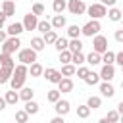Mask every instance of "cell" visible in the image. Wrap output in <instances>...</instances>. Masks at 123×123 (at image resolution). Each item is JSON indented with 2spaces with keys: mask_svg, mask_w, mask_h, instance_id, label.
<instances>
[{
  "mask_svg": "<svg viewBox=\"0 0 123 123\" xmlns=\"http://www.w3.org/2000/svg\"><path fill=\"white\" fill-rule=\"evenodd\" d=\"M27 75H29V67H27V65H23V63L15 65V69H13V73H12V79H10L12 90H19V88H23Z\"/></svg>",
  "mask_w": 123,
  "mask_h": 123,
  "instance_id": "1",
  "label": "cell"
},
{
  "mask_svg": "<svg viewBox=\"0 0 123 123\" xmlns=\"http://www.w3.org/2000/svg\"><path fill=\"white\" fill-rule=\"evenodd\" d=\"M100 29H102L100 21H98V19H90L88 23H85V25L81 27V35H85V37H96V35L100 33Z\"/></svg>",
  "mask_w": 123,
  "mask_h": 123,
  "instance_id": "2",
  "label": "cell"
},
{
  "mask_svg": "<svg viewBox=\"0 0 123 123\" xmlns=\"http://www.w3.org/2000/svg\"><path fill=\"white\" fill-rule=\"evenodd\" d=\"M17 60L23 63V65H31L37 62V52L33 48H21L19 54H17Z\"/></svg>",
  "mask_w": 123,
  "mask_h": 123,
  "instance_id": "3",
  "label": "cell"
},
{
  "mask_svg": "<svg viewBox=\"0 0 123 123\" xmlns=\"http://www.w3.org/2000/svg\"><path fill=\"white\" fill-rule=\"evenodd\" d=\"M92 52H96L100 56L104 52H108V38L104 35H96L94 37V40H92Z\"/></svg>",
  "mask_w": 123,
  "mask_h": 123,
  "instance_id": "4",
  "label": "cell"
},
{
  "mask_svg": "<svg viewBox=\"0 0 123 123\" xmlns=\"http://www.w3.org/2000/svg\"><path fill=\"white\" fill-rule=\"evenodd\" d=\"M19 46H21V40H19V37H10L4 44H2V52L4 54H13L15 50H19Z\"/></svg>",
  "mask_w": 123,
  "mask_h": 123,
  "instance_id": "5",
  "label": "cell"
},
{
  "mask_svg": "<svg viewBox=\"0 0 123 123\" xmlns=\"http://www.w3.org/2000/svg\"><path fill=\"white\" fill-rule=\"evenodd\" d=\"M86 13H88L92 19H100V17H104V15L108 13V10H106V6H102V4L98 2V4H90V6L86 8Z\"/></svg>",
  "mask_w": 123,
  "mask_h": 123,
  "instance_id": "6",
  "label": "cell"
},
{
  "mask_svg": "<svg viewBox=\"0 0 123 123\" xmlns=\"http://www.w3.org/2000/svg\"><path fill=\"white\" fill-rule=\"evenodd\" d=\"M67 10L73 13V15H83L86 12V6L83 0H69L67 2Z\"/></svg>",
  "mask_w": 123,
  "mask_h": 123,
  "instance_id": "7",
  "label": "cell"
},
{
  "mask_svg": "<svg viewBox=\"0 0 123 123\" xmlns=\"http://www.w3.org/2000/svg\"><path fill=\"white\" fill-rule=\"evenodd\" d=\"M42 75L46 77V81H48V83H56V85H58V83L63 79V77H62V73H60L58 69H54V67H46Z\"/></svg>",
  "mask_w": 123,
  "mask_h": 123,
  "instance_id": "8",
  "label": "cell"
},
{
  "mask_svg": "<svg viewBox=\"0 0 123 123\" xmlns=\"http://www.w3.org/2000/svg\"><path fill=\"white\" fill-rule=\"evenodd\" d=\"M37 25H38V17H37L35 13H27V15L23 17V29H25V31H35Z\"/></svg>",
  "mask_w": 123,
  "mask_h": 123,
  "instance_id": "9",
  "label": "cell"
},
{
  "mask_svg": "<svg viewBox=\"0 0 123 123\" xmlns=\"http://www.w3.org/2000/svg\"><path fill=\"white\" fill-rule=\"evenodd\" d=\"M54 110H56V113H58V115H62V117H63V115H67V113H69L71 104H69L67 100H62V98H60V100L54 104Z\"/></svg>",
  "mask_w": 123,
  "mask_h": 123,
  "instance_id": "10",
  "label": "cell"
},
{
  "mask_svg": "<svg viewBox=\"0 0 123 123\" xmlns=\"http://www.w3.org/2000/svg\"><path fill=\"white\" fill-rule=\"evenodd\" d=\"M98 75H100V79H102L104 83H110V81L113 79V75H115V67H113V65H104Z\"/></svg>",
  "mask_w": 123,
  "mask_h": 123,
  "instance_id": "11",
  "label": "cell"
},
{
  "mask_svg": "<svg viewBox=\"0 0 123 123\" xmlns=\"http://www.w3.org/2000/svg\"><path fill=\"white\" fill-rule=\"evenodd\" d=\"M23 31H25V29H23V23H17V21H15V23H10L8 29H6V33H8L10 37H19Z\"/></svg>",
  "mask_w": 123,
  "mask_h": 123,
  "instance_id": "12",
  "label": "cell"
},
{
  "mask_svg": "<svg viewBox=\"0 0 123 123\" xmlns=\"http://www.w3.org/2000/svg\"><path fill=\"white\" fill-rule=\"evenodd\" d=\"M0 65H2L4 69H12V71L15 69V62L12 60V56H10V54H4V52L0 54Z\"/></svg>",
  "mask_w": 123,
  "mask_h": 123,
  "instance_id": "13",
  "label": "cell"
},
{
  "mask_svg": "<svg viewBox=\"0 0 123 123\" xmlns=\"http://www.w3.org/2000/svg\"><path fill=\"white\" fill-rule=\"evenodd\" d=\"M58 90L60 92H71L73 90V81L69 77H63L60 83H58Z\"/></svg>",
  "mask_w": 123,
  "mask_h": 123,
  "instance_id": "14",
  "label": "cell"
},
{
  "mask_svg": "<svg viewBox=\"0 0 123 123\" xmlns=\"http://www.w3.org/2000/svg\"><path fill=\"white\" fill-rule=\"evenodd\" d=\"M100 92H102V96L111 98V96L115 94V88H113V85H111V83H102V85H100Z\"/></svg>",
  "mask_w": 123,
  "mask_h": 123,
  "instance_id": "15",
  "label": "cell"
},
{
  "mask_svg": "<svg viewBox=\"0 0 123 123\" xmlns=\"http://www.w3.org/2000/svg\"><path fill=\"white\" fill-rule=\"evenodd\" d=\"M2 12H4L6 17L13 15V13H15V4H13L12 0H4V4H2Z\"/></svg>",
  "mask_w": 123,
  "mask_h": 123,
  "instance_id": "16",
  "label": "cell"
},
{
  "mask_svg": "<svg viewBox=\"0 0 123 123\" xmlns=\"http://www.w3.org/2000/svg\"><path fill=\"white\" fill-rule=\"evenodd\" d=\"M44 40H42V37H33L31 38V48L35 50V52H40V50H44Z\"/></svg>",
  "mask_w": 123,
  "mask_h": 123,
  "instance_id": "17",
  "label": "cell"
},
{
  "mask_svg": "<svg viewBox=\"0 0 123 123\" xmlns=\"http://www.w3.org/2000/svg\"><path fill=\"white\" fill-rule=\"evenodd\" d=\"M67 50H69L71 54L81 52V50H83V42H81L79 38H71V40H69V44H67Z\"/></svg>",
  "mask_w": 123,
  "mask_h": 123,
  "instance_id": "18",
  "label": "cell"
},
{
  "mask_svg": "<svg viewBox=\"0 0 123 123\" xmlns=\"http://www.w3.org/2000/svg\"><path fill=\"white\" fill-rule=\"evenodd\" d=\"M4 100H6V104L15 106V104L19 102V92H15V90H8V92H6V96H4Z\"/></svg>",
  "mask_w": 123,
  "mask_h": 123,
  "instance_id": "19",
  "label": "cell"
},
{
  "mask_svg": "<svg viewBox=\"0 0 123 123\" xmlns=\"http://www.w3.org/2000/svg\"><path fill=\"white\" fill-rule=\"evenodd\" d=\"M65 8H67V2L65 0H54V4H52V10H54L56 15H62Z\"/></svg>",
  "mask_w": 123,
  "mask_h": 123,
  "instance_id": "20",
  "label": "cell"
},
{
  "mask_svg": "<svg viewBox=\"0 0 123 123\" xmlns=\"http://www.w3.org/2000/svg\"><path fill=\"white\" fill-rule=\"evenodd\" d=\"M106 15L110 17V21H121V17H123V13H121L119 8H110Z\"/></svg>",
  "mask_w": 123,
  "mask_h": 123,
  "instance_id": "21",
  "label": "cell"
},
{
  "mask_svg": "<svg viewBox=\"0 0 123 123\" xmlns=\"http://www.w3.org/2000/svg\"><path fill=\"white\" fill-rule=\"evenodd\" d=\"M29 73H31V77H40V75L44 73V67H42L38 62H35V63H31V67H29Z\"/></svg>",
  "mask_w": 123,
  "mask_h": 123,
  "instance_id": "22",
  "label": "cell"
},
{
  "mask_svg": "<svg viewBox=\"0 0 123 123\" xmlns=\"http://www.w3.org/2000/svg\"><path fill=\"white\" fill-rule=\"evenodd\" d=\"M33 96H35V90H33V88H29V86H23V88H21V92H19V100H25V102L33 100Z\"/></svg>",
  "mask_w": 123,
  "mask_h": 123,
  "instance_id": "23",
  "label": "cell"
},
{
  "mask_svg": "<svg viewBox=\"0 0 123 123\" xmlns=\"http://www.w3.org/2000/svg\"><path fill=\"white\" fill-rule=\"evenodd\" d=\"M86 85H90V86H94V85H98V81H100V75L98 73H94V71H88V75L83 79Z\"/></svg>",
  "mask_w": 123,
  "mask_h": 123,
  "instance_id": "24",
  "label": "cell"
},
{
  "mask_svg": "<svg viewBox=\"0 0 123 123\" xmlns=\"http://www.w3.org/2000/svg\"><path fill=\"white\" fill-rule=\"evenodd\" d=\"M86 106H88L90 110H98V108L102 106V98H100V96H88Z\"/></svg>",
  "mask_w": 123,
  "mask_h": 123,
  "instance_id": "25",
  "label": "cell"
},
{
  "mask_svg": "<svg viewBox=\"0 0 123 123\" xmlns=\"http://www.w3.org/2000/svg\"><path fill=\"white\" fill-rule=\"evenodd\" d=\"M29 115H35V113H38V104L35 102V100H29V102H25V108H23Z\"/></svg>",
  "mask_w": 123,
  "mask_h": 123,
  "instance_id": "26",
  "label": "cell"
},
{
  "mask_svg": "<svg viewBox=\"0 0 123 123\" xmlns=\"http://www.w3.org/2000/svg\"><path fill=\"white\" fill-rule=\"evenodd\" d=\"M50 23H52V29H62V27H65V17L63 15H54Z\"/></svg>",
  "mask_w": 123,
  "mask_h": 123,
  "instance_id": "27",
  "label": "cell"
},
{
  "mask_svg": "<svg viewBox=\"0 0 123 123\" xmlns=\"http://www.w3.org/2000/svg\"><path fill=\"white\" fill-rule=\"evenodd\" d=\"M75 71H77V67L73 63H65L60 73H62V77H71V75H75Z\"/></svg>",
  "mask_w": 123,
  "mask_h": 123,
  "instance_id": "28",
  "label": "cell"
},
{
  "mask_svg": "<svg viewBox=\"0 0 123 123\" xmlns=\"http://www.w3.org/2000/svg\"><path fill=\"white\" fill-rule=\"evenodd\" d=\"M67 44H69V40H67V38H63V37H58V40L54 42V46H56V50H58V52L67 50Z\"/></svg>",
  "mask_w": 123,
  "mask_h": 123,
  "instance_id": "29",
  "label": "cell"
},
{
  "mask_svg": "<svg viewBox=\"0 0 123 123\" xmlns=\"http://www.w3.org/2000/svg\"><path fill=\"white\" fill-rule=\"evenodd\" d=\"M102 62H104V65H113V62H115V54H113L111 50L104 52V54H102Z\"/></svg>",
  "mask_w": 123,
  "mask_h": 123,
  "instance_id": "30",
  "label": "cell"
},
{
  "mask_svg": "<svg viewBox=\"0 0 123 123\" xmlns=\"http://www.w3.org/2000/svg\"><path fill=\"white\" fill-rule=\"evenodd\" d=\"M85 62H88L90 65H98V63L102 62V56H100V54H96V52H90V54L85 58Z\"/></svg>",
  "mask_w": 123,
  "mask_h": 123,
  "instance_id": "31",
  "label": "cell"
},
{
  "mask_svg": "<svg viewBox=\"0 0 123 123\" xmlns=\"http://www.w3.org/2000/svg\"><path fill=\"white\" fill-rule=\"evenodd\" d=\"M12 69H4V67H0V85H4V83H10V79H12Z\"/></svg>",
  "mask_w": 123,
  "mask_h": 123,
  "instance_id": "32",
  "label": "cell"
},
{
  "mask_svg": "<svg viewBox=\"0 0 123 123\" xmlns=\"http://www.w3.org/2000/svg\"><path fill=\"white\" fill-rule=\"evenodd\" d=\"M79 35H81V27L79 25H69L67 27V37L69 38H79Z\"/></svg>",
  "mask_w": 123,
  "mask_h": 123,
  "instance_id": "33",
  "label": "cell"
},
{
  "mask_svg": "<svg viewBox=\"0 0 123 123\" xmlns=\"http://www.w3.org/2000/svg\"><path fill=\"white\" fill-rule=\"evenodd\" d=\"M42 40H44V44H54V42L58 40V33H56V31H48V33L42 37Z\"/></svg>",
  "mask_w": 123,
  "mask_h": 123,
  "instance_id": "34",
  "label": "cell"
},
{
  "mask_svg": "<svg viewBox=\"0 0 123 123\" xmlns=\"http://www.w3.org/2000/svg\"><path fill=\"white\" fill-rule=\"evenodd\" d=\"M77 115H79L81 119H86V117L90 115V108H88L86 104H83V106H77Z\"/></svg>",
  "mask_w": 123,
  "mask_h": 123,
  "instance_id": "35",
  "label": "cell"
},
{
  "mask_svg": "<svg viewBox=\"0 0 123 123\" xmlns=\"http://www.w3.org/2000/svg\"><path fill=\"white\" fill-rule=\"evenodd\" d=\"M29 121V113L25 110H17L15 111V123H27Z\"/></svg>",
  "mask_w": 123,
  "mask_h": 123,
  "instance_id": "36",
  "label": "cell"
},
{
  "mask_svg": "<svg viewBox=\"0 0 123 123\" xmlns=\"http://www.w3.org/2000/svg\"><path fill=\"white\" fill-rule=\"evenodd\" d=\"M37 31H40V33H44V35H46L48 31H52V23H50V21H46V19H44V21H38Z\"/></svg>",
  "mask_w": 123,
  "mask_h": 123,
  "instance_id": "37",
  "label": "cell"
},
{
  "mask_svg": "<svg viewBox=\"0 0 123 123\" xmlns=\"http://www.w3.org/2000/svg\"><path fill=\"white\" fill-rule=\"evenodd\" d=\"M71 63H73V65H83V63H85V56H83V52H75V54H71Z\"/></svg>",
  "mask_w": 123,
  "mask_h": 123,
  "instance_id": "38",
  "label": "cell"
},
{
  "mask_svg": "<svg viewBox=\"0 0 123 123\" xmlns=\"http://www.w3.org/2000/svg\"><path fill=\"white\" fill-rule=\"evenodd\" d=\"M60 98H62V92L60 90H48V94H46V100L52 102V104H56Z\"/></svg>",
  "mask_w": 123,
  "mask_h": 123,
  "instance_id": "39",
  "label": "cell"
},
{
  "mask_svg": "<svg viewBox=\"0 0 123 123\" xmlns=\"http://www.w3.org/2000/svg\"><path fill=\"white\" fill-rule=\"evenodd\" d=\"M119 113H117V110H110L108 111V115H106V119L110 121V123H119Z\"/></svg>",
  "mask_w": 123,
  "mask_h": 123,
  "instance_id": "40",
  "label": "cell"
},
{
  "mask_svg": "<svg viewBox=\"0 0 123 123\" xmlns=\"http://www.w3.org/2000/svg\"><path fill=\"white\" fill-rule=\"evenodd\" d=\"M60 62L65 65V63H71V52L69 50H63V52H60Z\"/></svg>",
  "mask_w": 123,
  "mask_h": 123,
  "instance_id": "41",
  "label": "cell"
},
{
  "mask_svg": "<svg viewBox=\"0 0 123 123\" xmlns=\"http://www.w3.org/2000/svg\"><path fill=\"white\" fill-rule=\"evenodd\" d=\"M31 13H35L37 17H38V15H44V6H42V4H38V2H37V4H33V12H31Z\"/></svg>",
  "mask_w": 123,
  "mask_h": 123,
  "instance_id": "42",
  "label": "cell"
},
{
  "mask_svg": "<svg viewBox=\"0 0 123 123\" xmlns=\"http://www.w3.org/2000/svg\"><path fill=\"white\" fill-rule=\"evenodd\" d=\"M88 71H90L88 67H85V65H81V67H77V71H75V73H77V77H79V79H85V77L88 75Z\"/></svg>",
  "mask_w": 123,
  "mask_h": 123,
  "instance_id": "43",
  "label": "cell"
},
{
  "mask_svg": "<svg viewBox=\"0 0 123 123\" xmlns=\"http://www.w3.org/2000/svg\"><path fill=\"white\" fill-rule=\"evenodd\" d=\"M115 40H117V42H123V29L115 31Z\"/></svg>",
  "mask_w": 123,
  "mask_h": 123,
  "instance_id": "44",
  "label": "cell"
},
{
  "mask_svg": "<svg viewBox=\"0 0 123 123\" xmlns=\"http://www.w3.org/2000/svg\"><path fill=\"white\" fill-rule=\"evenodd\" d=\"M6 40H8V33H6V31H2V29H0V44H4V42H6Z\"/></svg>",
  "mask_w": 123,
  "mask_h": 123,
  "instance_id": "45",
  "label": "cell"
},
{
  "mask_svg": "<svg viewBox=\"0 0 123 123\" xmlns=\"http://www.w3.org/2000/svg\"><path fill=\"white\" fill-rule=\"evenodd\" d=\"M115 62L123 67V52H117V54H115Z\"/></svg>",
  "mask_w": 123,
  "mask_h": 123,
  "instance_id": "46",
  "label": "cell"
},
{
  "mask_svg": "<svg viewBox=\"0 0 123 123\" xmlns=\"http://www.w3.org/2000/svg\"><path fill=\"white\" fill-rule=\"evenodd\" d=\"M115 2H117V0H100V4H102V6H111V8H113V4H115Z\"/></svg>",
  "mask_w": 123,
  "mask_h": 123,
  "instance_id": "47",
  "label": "cell"
},
{
  "mask_svg": "<svg viewBox=\"0 0 123 123\" xmlns=\"http://www.w3.org/2000/svg\"><path fill=\"white\" fill-rule=\"evenodd\" d=\"M50 123H65V121H63V117H62V115H56V117H52V119H50Z\"/></svg>",
  "mask_w": 123,
  "mask_h": 123,
  "instance_id": "48",
  "label": "cell"
},
{
  "mask_svg": "<svg viewBox=\"0 0 123 123\" xmlns=\"http://www.w3.org/2000/svg\"><path fill=\"white\" fill-rule=\"evenodd\" d=\"M4 23H6V15H4V12H0V29L4 27Z\"/></svg>",
  "mask_w": 123,
  "mask_h": 123,
  "instance_id": "49",
  "label": "cell"
},
{
  "mask_svg": "<svg viewBox=\"0 0 123 123\" xmlns=\"http://www.w3.org/2000/svg\"><path fill=\"white\" fill-rule=\"evenodd\" d=\"M117 113H119V115H123V100L117 104Z\"/></svg>",
  "mask_w": 123,
  "mask_h": 123,
  "instance_id": "50",
  "label": "cell"
},
{
  "mask_svg": "<svg viewBox=\"0 0 123 123\" xmlns=\"http://www.w3.org/2000/svg\"><path fill=\"white\" fill-rule=\"evenodd\" d=\"M6 106H8V104H6V100H4V98H2V96H0V111H2V110H4V108H6Z\"/></svg>",
  "mask_w": 123,
  "mask_h": 123,
  "instance_id": "51",
  "label": "cell"
},
{
  "mask_svg": "<svg viewBox=\"0 0 123 123\" xmlns=\"http://www.w3.org/2000/svg\"><path fill=\"white\" fill-rule=\"evenodd\" d=\"M98 123H110V121H108V119H106V117H102V119H100V121H98Z\"/></svg>",
  "mask_w": 123,
  "mask_h": 123,
  "instance_id": "52",
  "label": "cell"
},
{
  "mask_svg": "<svg viewBox=\"0 0 123 123\" xmlns=\"http://www.w3.org/2000/svg\"><path fill=\"white\" fill-rule=\"evenodd\" d=\"M119 123H123V115H121V117H119Z\"/></svg>",
  "mask_w": 123,
  "mask_h": 123,
  "instance_id": "53",
  "label": "cell"
},
{
  "mask_svg": "<svg viewBox=\"0 0 123 123\" xmlns=\"http://www.w3.org/2000/svg\"><path fill=\"white\" fill-rule=\"evenodd\" d=\"M121 88H123V81H121Z\"/></svg>",
  "mask_w": 123,
  "mask_h": 123,
  "instance_id": "54",
  "label": "cell"
},
{
  "mask_svg": "<svg viewBox=\"0 0 123 123\" xmlns=\"http://www.w3.org/2000/svg\"><path fill=\"white\" fill-rule=\"evenodd\" d=\"M121 21H123V17H121Z\"/></svg>",
  "mask_w": 123,
  "mask_h": 123,
  "instance_id": "55",
  "label": "cell"
},
{
  "mask_svg": "<svg viewBox=\"0 0 123 123\" xmlns=\"http://www.w3.org/2000/svg\"><path fill=\"white\" fill-rule=\"evenodd\" d=\"M121 69H123V67H121Z\"/></svg>",
  "mask_w": 123,
  "mask_h": 123,
  "instance_id": "56",
  "label": "cell"
}]
</instances>
